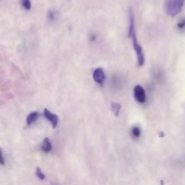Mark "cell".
<instances>
[{"mask_svg":"<svg viewBox=\"0 0 185 185\" xmlns=\"http://www.w3.org/2000/svg\"><path fill=\"white\" fill-rule=\"evenodd\" d=\"M185 0H167L165 5V10L168 15L174 17L181 13Z\"/></svg>","mask_w":185,"mask_h":185,"instance_id":"1","label":"cell"},{"mask_svg":"<svg viewBox=\"0 0 185 185\" xmlns=\"http://www.w3.org/2000/svg\"><path fill=\"white\" fill-rule=\"evenodd\" d=\"M130 38L132 40V45L133 48H134V52L136 54L137 59H138V66H142L144 65L145 63V56L143 51H142V48L141 45L140 44L139 41H138V38H137L136 32L134 31L132 33Z\"/></svg>","mask_w":185,"mask_h":185,"instance_id":"2","label":"cell"},{"mask_svg":"<svg viewBox=\"0 0 185 185\" xmlns=\"http://www.w3.org/2000/svg\"><path fill=\"white\" fill-rule=\"evenodd\" d=\"M93 79L94 82H96L100 86H103L106 80V74L103 69L101 67L95 69L93 73Z\"/></svg>","mask_w":185,"mask_h":185,"instance_id":"3","label":"cell"},{"mask_svg":"<svg viewBox=\"0 0 185 185\" xmlns=\"http://www.w3.org/2000/svg\"><path fill=\"white\" fill-rule=\"evenodd\" d=\"M134 97L135 101L140 103H143L146 101L145 91L142 86L139 85L134 86Z\"/></svg>","mask_w":185,"mask_h":185,"instance_id":"4","label":"cell"},{"mask_svg":"<svg viewBox=\"0 0 185 185\" xmlns=\"http://www.w3.org/2000/svg\"><path fill=\"white\" fill-rule=\"evenodd\" d=\"M43 114H44L45 118H46V119H47L50 123H51L53 128H56L59 122L58 116H57V114L51 113V111H49V109H44V111H43Z\"/></svg>","mask_w":185,"mask_h":185,"instance_id":"5","label":"cell"},{"mask_svg":"<svg viewBox=\"0 0 185 185\" xmlns=\"http://www.w3.org/2000/svg\"><path fill=\"white\" fill-rule=\"evenodd\" d=\"M129 30H128V36L130 38L132 33L134 31H135L134 29V15L133 11L130 9L129 10Z\"/></svg>","mask_w":185,"mask_h":185,"instance_id":"6","label":"cell"},{"mask_svg":"<svg viewBox=\"0 0 185 185\" xmlns=\"http://www.w3.org/2000/svg\"><path fill=\"white\" fill-rule=\"evenodd\" d=\"M40 117V114L38 111H33L30 112V114L28 115L26 117V124L28 126H30L33 122H35L37 119H38V117Z\"/></svg>","mask_w":185,"mask_h":185,"instance_id":"7","label":"cell"},{"mask_svg":"<svg viewBox=\"0 0 185 185\" xmlns=\"http://www.w3.org/2000/svg\"><path fill=\"white\" fill-rule=\"evenodd\" d=\"M52 149V144L49 138H45L43 139L42 144V150L44 153H49Z\"/></svg>","mask_w":185,"mask_h":185,"instance_id":"8","label":"cell"},{"mask_svg":"<svg viewBox=\"0 0 185 185\" xmlns=\"http://www.w3.org/2000/svg\"><path fill=\"white\" fill-rule=\"evenodd\" d=\"M120 103H117V102H112V103H111V110L113 112V114H114L116 117L119 116V112H120Z\"/></svg>","mask_w":185,"mask_h":185,"instance_id":"9","label":"cell"},{"mask_svg":"<svg viewBox=\"0 0 185 185\" xmlns=\"http://www.w3.org/2000/svg\"><path fill=\"white\" fill-rule=\"evenodd\" d=\"M131 132H132V136L135 138H139V137L141 135L140 128L138 127H137V126H135V127H133L132 128Z\"/></svg>","mask_w":185,"mask_h":185,"instance_id":"10","label":"cell"},{"mask_svg":"<svg viewBox=\"0 0 185 185\" xmlns=\"http://www.w3.org/2000/svg\"><path fill=\"white\" fill-rule=\"evenodd\" d=\"M36 175L41 180H45V179H46V175L43 174L42 170L41 169V168H39L38 166L36 169Z\"/></svg>","mask_w":185,"mask_h":185,"instance_id":"11","label":"cell"},{"mask_svg":"<svg viewBox=\"0 0 185 185\" xmlns=\"http://www.w3.org/2000/svg\"><path fill=\"white\" fill-rule=\"evenodd\" d=\"M22 6L24 9H26V10H30V8H31V2H30V0H22Z\"/></svg>","mask_w":185,"mask_h":185,"instance_id":"12","label":"cell"},{"mask_svg":"<svg viewBox=\"0 0 185 185\" xmlns=\"http://www.w3.org/2000/svg\"><path fill=\"white\" fill-rule=\"evenodd\" d=\"M47 19L51 22H52L56 19V14L53 10H49L47 13Z\"/></svg>","mask_w":185,"mask_h":185,"instance_id":"13","label":"cell"},{"mask_svg":"<svg viewBox=\"0 0 185 185\" xmlns=\"http://www.w3.org/2000/svg\"><path fill=\"white\" fill-rule=\"evenodd\" d=\"M0 165H2V166L5 165V157H4L3 151H2V148H0Z\"/></svg>","mask_w":185,"mask_h":185,"instance_id":"14","label":"cell"},{"mask_svg":"<svg viewBox=\"0 0 185 185\" xmlns=\"http://www.w3.org/2000/svg\"><path fill=\"white\" fill-rule=\"evenodd\" d=\"M177 28L180 30L184 29L185 28V19L181 20L179 22L177 23Z\"/></svg>","mask_w":185,"mask_h":185,"instance_id":"15","label":"cell"}]
</instances>
